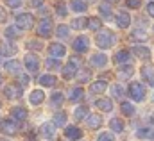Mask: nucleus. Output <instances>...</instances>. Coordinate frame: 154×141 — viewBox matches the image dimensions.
Masks as SVG:
<instances>
[{
  "mask_svg": "<svg viewBox=\"0 0 154 141\" xmlns=\"http://www.w3.org/2000/svg\"><path fill=\"white\" fill-rule=\"evenodd\" d=\"M61 70H63V77H65V79H74L77 75V71H79V68H75L74 63H68V64L63 66Z\"/></svg>",
  "mask_w": 154,
  "mask_h": 141,
  "instance_id": "obj_18",
  "label": "nucleus"
},
{
  "mask_svg": "<svg viewBox=\"0 0 154 141\" xmlns=\"http://www.w3.org/2000/svg\"><path fill=\"white\" fill-rule=\"evenodd\" d=\"M147 14L154 18V2H149V4H147Z\"/></svg>",
  "mask_w": 154,
  "mask_h": 141,
  "instance_id": "obj_47",
  "label": "nucleus"
},
{
  "mask_svg": "<svg viewBox=\"0 0 154 141\" xmlns=\"http://www.w3.org/2000/svg\"><path fill=\"white\" fill-rule=\"evenodd\" d=\"M56 9H57V14H61V16H65V14L68 13V11H66V7H65V5H61V4H59Z\"/></svg>",
  "mask_w": 154,
  "mask_h": 141,
  "instance_id": "obj_48",
  "label": "nucleus"
},
{
  "mask_svg": "<svg viewBox=\"0 0 154 141\" xmlns=\"http://www.w3.org/2000/svg\"><path fill=\"white\" fill-rule=\"evenodd\" d=\"M56 127H63L65 123H66V114H65V111H57L56 114H54V122H52Z\"/></svg>",
  "mask_w": 154,
  "mask_h": 141,
  "instance_id": "obj_22",
  "label": "nucleus"
},
{
  "mask_svg": "<svg viewBox=\"0 0 154 141\" xmlns=\"http://www.w3.org/2000/svg\"><path fill=\"white\" fill-rule=\"evenodd\" d=\"M7 20V13L4 11V7H0V23H4Z\"/></svg>",
  "mask_w": 154,
  "mask_h": 141,
  "instance_id": "obj_49",
  "label": "nucleus"
},
{
  "mask_svg": "<svg viewBox=\"0 0 154 141\" xmlns=\"http://www.w3.org/2000/svg\"><path fill=\"white\" fill-rule=\"evenodd\" d=\"M133 54L138 57V59H149L151 57V50L147 46H134L133 48Z\"/></svg>",
  "mask_w": 154,
  "mask_h": 141,
  "instance_id": "obj_19",
  "label": "nucleus"
},
{
  "mask_svg": "<svg viewBox=\"0 0 154 141\" xmlns=\"http://www.w3.org/2000/svg\"><path fill=\"white\" fill-rule=\"evenodd\" d=\"M0 52H4V56H13V54L16 52V48L11 46V45L5 41V43H0Z\"/></svg>",
  "mask_w": 154,
  "mask_h": 141,
  "instance_id": "obj_32",
  "label": "nucleus"
},
{
  "mask_svg": "<svg viewBox=\"0 0 154 141\" xmlns=\"http://www.w3.org/2000/svg\"><path fill=\"white\" fill-rule=\"evenodd\" d=\"M142 77L149 82V86H154V66L145 64V66L142 68Z\"/></svg>",
  "mask_w": 154,
  "mask_h": 141,
  "instance_id": "obj_11",
  "label": "nucleus"
},
{
  "mask_svg": "<svg viewBox=\"0 0 154 141\" xmlns=\"http://www.w3.org/2000/svg\"><path fill=\"white\" fill-rule=\"evenodd\" d=\"M31 4L38 7V5H41V4H43V0H31Z\"/></svg>",
  "mask_w": 154,
  "mask_h": 141,
  "instance_id": "obj_52",
  "label": "nucleus"
},
{
  "mask_svg": "<svg viewBox=\"0 0 154 141\" xmlns=\"http://www.w3.org/2000/svg\"><path fill=\"white\" fill-rule=\"evenodd\" d=\"M20 80H22V86H27L29 84V77L27 75H20Z\"/></svg>",
  "mask_w": 154,
  "mask_h": 141,
  "instance_id": "obj_51",
  "label": "nucleus"
},
{
  "mask_svg": "<svg viewBox=\"0 0 154 141\" xmlns=\"http://www.w3.org/2000/svg\"><path fill=\"white\" fill-rule=\"evenodd\" d=\"M100 25H102L100 18H90V20H88V29H91V31H99Z\"/></svg>",
  "mask_w": 154,
  "mask_h": 141,
  "instance_id": "obj_37",
  "label": "nucleus"
},
{
  "mask_svg": "<svg viewBox=\"0 0 154 141\" xmlns=\"http://www.w3.org/2000/svg\"><path fill=\"white\" fill-rule=\"evenodd\" d=\"M0 80H2V75H0Z\"/></svg>",
  "mask_w": 154,
  "mask_h": 141,
  "instance_id": "obj_55",
  "label": "nucleus"
},
{
  "mask_svg": "<svg viewBox=\"0 0 154 141\" xmlns=\"http://www.w3.org/2000/svg\"><path fill=\"white\" fill-rule=\"evenodd\" d=\"M111 2H115V0H111Z\"/></svg>",
  "mask_w": 154,
  "mask_h": 141,
  "instance_id": "obj_57",
  "label": "nucleus"
},
{
  "mask_svg": "<svg viewBox=\"0 0 154 141\" xmlns=\"http://www.w3.org/2000/svg\"><path fill=\"white\" fill-rule=\"evenodd\" d=\"M43 100H45V93H43L41 89H34V91L29 95V102H31L32 106H39Z\"/></svg>",
  "mask_w": 154,
  "mask_h": 141,
  "instance_id": "obj_13",
  "label": "nucleus"
},
{
  "mask_svg": "<svg viewBox=\"0 0 154 141\" xmlns=\"http://www.w3.org/2000/svg\"><path fill=\"white\" fill-rule=\"evenodd\" d=\"M88 46H90V41H88L86 36H79L74 41V50H75L77 54H84L88 50Z\"/></svg>",
  "mask_w": 154,
  "mask_h": 141,
  "instance_id": "obj_8",
  "label": "nucleus"
},
{
  "mask_svg": "<svg viewBox=\"0 0 154 141\" xmlns=\"http://www.w3.org/2000/svg\"><path fill=\"white\" fill-rule=\"evenodd\" d=\"M54 127H56L54 123H43L39 130H41V134H43L45 138H52V136H54Z\"/></svg>",
  "mask_w": 154,
  "mask_h": 141,
  "instance_id": "obj_25",
  "label": "nucleus"
},
{
  "mask_svg": "<svg viewBox=\"0 0 154 141\" xmlns=\"http://www.w3.org/2000/svg\"><path fill=\"white\" fill-rule=\"evenodd\" d=\"M56 34L59 36V38H68V34H70V29H68L66 25H59V27H57V31H56Z\"/></svg>",
  "mask_w": 154,
  "mask_h": 141,
  "instance_id": "obj_40",
  "label": "nucleus"
},
{
  "mask_svg": "<svg viewBox=\"0 0 154 141\" xmlns=\"http://www.w3.org/2000/svg\"><path fill=\"white\" fill-rule=\"evenodd\" d=\"M152 122H154V114H152Z\"/></svg>",
  "mask_w": 154,
  "mask_h": 141,
  "instance_id": "obj_54",
  "label": "nucleus"
},
{
  "mask_svg": "<svg viewBox=\"0 0 154 141\" xmlns=\"http://www.w3.org/2000/svg\"><path fill=\"white\" fill-rule=\"evenodd\" d=\"M48 54H50L52 57H63V56L66 54V48H65V45H61V43H50V45H48Z\"/></svg>",
  "mask_w": 154,
  "mask_h": 141,
  "instance_id": "obj_9",
  "label": "nucleus"
},
{
  "mask_svg": "<svg viewBox=\"0 0 154 141\" xmlns=\"http://www.w3.org/2000/svg\"><path fill=\"white\" fill-rule=\"evenodd\" d=\"M99 11H100V14H102V16H106V20H108V18H111V5H109V4H100Z\"/></svg>",
  "mask_w": 154,
  "mask_h": 141,
  "instance_id": "obj_39",
  "label": "nucleus"
},
{
  "mask_svg": "<svg viewBox=\"0 0 154 141\" xmlns=\"http://www.w3.org/2000/svg\"><path fill=\"white\" fill-rule=\"evenodd\" d=\"M22 4V0H5V5H9V7H18Z\"/></svg>",
  "mask_w": 154,
  "mask_h": 141,
  "instance_id": "obj_46",
  "label": "nucleus"
},
{
  "mask_svg": "<svg viewBox=\"0 0 154 141\" xmlns=\"http://www.w3.org/2000/svg\"><path fill=\"white\" fill-rule=\"evenodd\" d=\"M90 63H91L93 66L100 68V66H106V63H108V57H106V54H95V56H91Z\"/></svg>",
  "mask_w": 154,
  "mask_h": 141,
  "instance_id": "obj_16",
  "label": "nucleus"
},
{
  "mask_svg": "<svg viewBox=\"0 0 154 141\" xmlns=\"http://www.w3.org/2000/svg\"><path fill=\"white\" fill-rule=\"evenodd\" d=\"M16 27L20 31H29L34 27V16L29 14V13H22L16 16Z\"/></svg>",
  "mask_w": 154,
  "mask_h": 141,
  "instance_id": "obj_2",
  "label": "nucleus"
},
{
  "mask_svg": "<svg viewBox=\"0 0 154 141\" xmlns=\"http://www.w3.org/2000/svg\"><path fill=\"white\" fill-rule=\"evenodd\" d=\"M152 100H154V97H152Z\"/></svg>",
  "mask_w": 154,
  "mask_h": 141,
  "instance_id": "obj_58",
  "label": "nucleus"
},
{
  "mask_svg": "<svg viewBox=\"0 0 154 141\" xmlns=\"http://www.w3.org/2000/svg\"><path fill=\"white\" fill-rule=\"evenodd\" d=\"M116 25H118L120 29H127V27L131 25V16H129L127 13H120V14L116 16Z\"/></svg>",
  "mask_w": 154,
  "mask_h": 141,
  "instance_id": "obj_15",
  "label": "nucleus"
},
{
  "mask_svg": "<svg viewBox=\"0 0 154 141\" xmlns=\"http://www.w3.org/2000/svg\"><path fill=\"white\" fill-rule=\"evenodd\" d=\"M129 97L134 102H142L145 98V88L140 82H131V86H129Z\"/></svg>",
  "mask_w": 154,
  "mask_h": 141,
  "instance_id": "obj_3",
  "label": "nucleus"
},
{
  "mask_svg": "<svg viewBox=\"0 0 154 141\" xmlns=\"http://www.w3.org/2000/svg\"><path fill=\"white\" fill-rule=\"evenodd\" d=\"M91 79V70H88V68H79L77 71V80L79 82H88Z\"/></svg>",
  "mask_w": 154,
  "mask_h": 141,
  "instance_id": "obj_23",
  "label": "nucleus"
},
{
  "mask_svg": "<svg viewBox=\"0 0 154 141\" xmlns=\"http://www.w3.org/2000/svg\"><path fill=\"white\" fill-rule=\"evenodd\" d=\"M131 41H147V32L145 31H134L131 34Z\"/></svg>",
  "mask_w": 154,
  "mask_h": 141,
  "instance_id": "obj_33",
  "label": "nucleus"
},
{
  "mask_svg": "<svg viewBox=\"0 0 154 141\" xmlns=\"http://www.w3.org/2000/svg\"><path fill=\"white\" fill-rule=\"evenodd\" d=\"M86 2H95V0H86Z\"/></svg>",
  "mask_w": 154,
  "mask_h": 141,
  "instance_id": "obj_53",
  "label": "nucleus"
},
{
  "mask_svg": "<svg viewBox=\"0 0 154 141\" xmlns=\"http://www.w3.org/2000/svg\"><path fill=\"white\" fill-rule=\"evenodd\" d=\"M38 36H41V38H48L50 36V32H52V22H50V18H43L41 22H39L38 25Z\"/></svg>",
  "mask_w": 154,
  "mask_h": 141,
  "instance_id": "obj_6",
  "label": "nucleus"
},
{
  "mask_svg": "<svg viewBox=\"0 0 154 141\" xmlns=\"http://www.w3.org/2000/svg\"><path fill=\"white\" fill-rule=\"evenodd\" d=\"M125 4H127V7H131V9H138V7L142 5V0H125Z\"/></svg>",
  "mask_w": 154,
  "mask_h": 141,
  "instance_id": "obj_45",
  "label": "nucleus"
},
{
  "mask_svg": "<svg viewBox=\"0 0 154 141\" xmlns=\"http://www.w3.org/2000/svg\"><path fill=\"white\" fill-rule=\"evenodd\" d=\"M97 141H115V138H113L111 132H102V134H99V140Z\"/></svg>",
  "mask_w": 154,
  "mask_h": 141,
  "instance_id": "obj_44",
  "label": "nucleus"
},
{
  "mask_svg": "<svg viewBox=\"0 0 154 141\" xmlns=\"http://www.w3.org/2000/svg\"><path fill=\"white\" fill-rule=\"evenodd\" d=\"M39 84L45 86V88H50V86L56 84V77H54V75H48V73H47V75H41V77H39Z\"/></svg>",
  "mask_w": 154,
  "mask_h": 141,
  "instance_id": "obj_24",
  "label": "nucleus"
},
{
  "mask_svg": "<svg viewBox=\"0 0 154 141\" xmlns=\"http://www.w3.org/2000/svg\"><path fill=\"white\" fill-rule=\"evenodd\" d=\"M86 123H88L90 129H99V127L102 125V116H100V114H88Z\"/></svg>",
  "mask_w": 154,
  "mask_h": 141,
  "instance_id": "obj_12",
  "label": "nucleus"
},
{
  "mask_svg": "<svg viewBox=\"0 0 154 141\" xmlns=\"http://www.w3.org/2000/svg\"><path fill=\"white\" fill-rule=\"evenodd\" d=\"M127 61H129V52L127 50H118L115 54V63L122 64V63H127Z\"/></svg>",
  "mask_w": 154,
  "mask_h": 141,
  "instance_id": "obj_29",
  "label": "nucleus"
},
{
  "mask_svg": "<svg viewBox=\"0 0 154 141\" xmlns=\"http://www.w3.org/2000/svg\"><path fill=\"white\" fill-rule=\"evenodd\" d=\"M16 36H20V29H18V27H13V25H11V27L5 29V38H7V39H14Z\"/></svg>",
  "mask_w": 154,
  "mask_h": 141,
  "instance_id": "obj_36",
  "label": "nucleus"
},
{
  "mask_svg": "<svg viewBox=\"0 0 154 141\" xmlns=\"http://www.w3.org/2000/svg\"><path fill=\"white\" fill-rule=\"evenodd\" d=\"M50 100H52V104H54V106H59V104H63V93H54Z\"/></svg>",
  "mask_w": 154,
  "mask_h": 141,
  "instance_id": "obj_43",
  "label": "nucleus"
},
{
  "mask_svg": "<svg viewBox=\"0 0 154 141\" xmlns=\"http://www.w3.org/2000/svg\"><path fill=\"white\" fill-rule=\"evenodd\" d=\"M95 106L99 107L100 111H106V112L113 111V102H111L109 98H100V100H97V102H95Z\"/></svg>",
  "mask_w": 154,
  "mask_h": 141,
  "instance_id": "obj_20",
  "label": "nucleus"
},
{
  "mask_svg": "<svg viewBox=\"0 0 154 141\" xmlns=\"http://www.w3.org/2000/svg\"><path fill=\"white\" fill-rule=\"evenodd\" d=\"M133 73H134V68L129 66V64H122V66L118 68V75H120V79H129Z\"/></svg>",
  "mask_w": 154,
  "mask_h": 141,
  "instance_id": "obj_21",
  "label": "nucleus"
},
{
  "mask_svg": "<svg viewBox=\"0 0 154 141\" xmlns=\"http://www.w3.org/2000/svg\"><path fill=\"white\" fill-rule=\"evenodd\" d=\"M0 106H2V104H0Z\"/></svg>",
  "mask_w": 154,
  "mask_h": 141,
  "instance_id": "obj_59",
  "label": "nucleus"
},
{
  "mask_svg": "<svg viewBox=\"0 0 154 141\" xmlns=\"http://www.w3.org/2000/svg\"><path fill=\"white\" fill-rule=\"evenodd\" d=\"M70 7H72L75 13H84V11H86V2H84V0H72V2H70Z\"/></svg>",
  "mask_w": 154,
  "mask_h": 141,
  "instance_id": "obj_26",
  "label": "nucleus"
},
{
  "mask_svg": "<svg viewBox=\"0 0 154 141\" xmlns=\"http://www.w3.org/2000/svg\"><path fill=\"white\" fill-rule=\"evenodd\" d=\"M11 116L16 122H23V120H27V111L23 107H13L11 109Z\"/></svg>",
  "mask_w": 154,
  "mask_h": 141,
  "instance_id": "obj_14",
  "label": "nucleus"
},
{
  "mask_svg": "<svg viewBox=\"0 0 154 141\" xmlns=\"http://www.w3.org/2000/svg\"><path fill=\"white\" fill-rule=\"evenodd\" d=\"M109 127H111V130H115V132H122V130H124V122H122L120 118H113V120L109 122Z\"/></svg>",
  "mask_w": 154,
  "mask_h": 141,
  "instance_id": "obj_30",
  "label": "nucleus"
},
{
  "mask_svg": "<svg viewBox=\"0 0 154 141\" xmlns=\"http://www.w3.org/2000/svg\"><path fill=\"white\" fill-rule=\"evenodd\" d=\"M25 68L31 73H36L39 70V57L36 54H27L25 56Z\"/></svg>",
  "mask_w": 154,
  "mask_h": 141,
  "instance_id": "obj_5",
  "label": "nucleus"
},
{
  "mask_svg": "<svg viewBox=\"0 0 154 141\" xmlns=\"http://www.w3.org/2000/svg\"><path fill=\"white\" fill-rule=\"evenodd\" d=\"M65 136L68 140H81L82 138V130L79 127H75V125H70V127L65 129Z\"/></svg>",
  "mask_w": 154,
  "mask_h": 141,
  "instance_id": "obj_10",
  "label": "nucleus"
},
{
  "mask_svg": "<svg viewBox=\"0 0 154 141\" xmlns=\"http://www.w3.org/2000/svg\"><path fill=\"white\" fill-rule=\"evenodd\" d=\"M74 116H75L77 122H79V120H82L84 116H88V107H86V106H79L75 109V112H74Z\"/></svg>",
  "mask_w": 154,
  "mask_h": 141,
  "instance_id": "obj_34",
  "label": "nucleus"
},
{
  "mask_svg": "<svg viewBox=\"0 0 154 141\" xmlns=\"http://www.w3.org/2000/svg\"><path fill=\"white\" fill-rule=\"evenodd\" d=\"M106 88H108V82H106V80H95V82H91L90 91L99 95V93H104V91H106Z\"/></svg>",
  "mask_w": 154,
  "mask_h": 141,
  "instance_id": "obj_17",
  "label": "nucleus"
},
{
  "mask_svg": "<svg viewBox=\"0 0 154 141\" xmlns=\"http://www.w3.org/2000/svg\"><path fill=\"white\" fill-rule=\"evenodd\" d=\"M120 111L124 112V116H133L134 114V106L129 102H122L120 104Z\"/></svg>",
  "mask_w": 154,
  "mask_h": 141,
  "instance_id": "obj_28",
  "label": "nucleus"
},
{
  "mask_svg": "<svg viewBox=\"0 0 154 141\" xmlns=\"http://www.w3.org/2000/svg\"><path fill=\"white\" fill-rule=\"evenodd\" d=\"M138 138L140 140H154V130L152 129H140L138 130Z\"/></svg>",
  "mask_w": 154,
  "mask_h": 141,
  "instance_id": "obj_31",
  "label": "nucleus"
},
{
  "mask_svg": "<svg viewBox=\"0 0 154 141\" xmlns=\"http://www.w3.org/2000/svg\"><path fill=\"white\" fill-rule=\"evenodd\" d=\"M4 68H5V71H9V73H20V63L18 61H7L4 64Z\"/></svg>",
  "mask_w": 154,
  "mask_h": 141,
  "instance_id": "obj_27",
  "label": "nucleus"
},
{
  "mask_svg": "<svg viewBox=\"0 0 154 141\" xmlns=\"http://www.w3.org/2000/svg\"><path fill=\"white\" fill-rule=\"evenodd\" d=\"M116 41V36L113 31H100L99 36H97V39H95V43H97V46L99 48H102V50H108V48H111L113 45H115Z\"/></svg>",
  "mask_w": 154,
  "mask_h": 141,
  "instance_id": "obj_1",
  "label": "nucleus"
},
{
  "mask_svg": "<svg viewBox=\"0 0 154 141\" xmlns=\"http://www.w3.org/2000/svg\"><path fill=\"white\" fill-rule=\"evenodd\" d=\"M0 141H5V140H0Z\"/></svg>",
  "mask_w": 154,
  "mask_h": 141,
  "instance_id": "obj_56",
  "label": "nucleus"
},
{
  "mask_svg": "<svg viewBox=\"0 0 154 141\" xmlns=\"http://www.w3.org/2000/svg\"><path fill=\"white\" fill-rule=\"evenodd\" d=\"M0 132L2 134H7V136H16L18 134V125L13 120H4L0 123Z\"/></svg>",
  "mask_w": 154,
  "mask_h": 141,
  "instance_id": "obj_4",
  "label": "nucleus"
},
{
  "mask_svg": "<svg viewBox=\"0 0 154 141\" xmlns=\"http://www.w3.org/2000/svg\"><path fill=\"white\" fill-rule=\"evenodd\" d=\"M47 68H50V70H59V68H63V66H61V63L56 61V59H47Z\"/></svg>",
  "mask_w": 154,
  "mask_h": 141,
  "instance_id": "obj_41",
  "label": "nucleus"
},
{
  "mask_svg": "<svg viewBox=\"0 0 154 141\" xmlns=\"http://www.w3.org/2000/svg\"><path fill=\"white\" fill-rule=\"evenodd\" d=\"M82 95H84V89H82V88H74L72 93H70V100H74V102H75V100H81Z\"/></svg>",
  "mask_w": 154,
  "mask_h": 141,
  "instance_id": "obj_38",
  "label": "nucleus"
},
{
  "mask_svg": "<svg viewBox=\"0 0 154 141\" xmlns=\"http://www.w3.org/2000/svg\"><path fill=\"white\" fill-rule=\"evenodd\" d=\"M27 46H29V48H36V50H39V48H41V43H34V41H29V43H27Z\"/></svg>",
  "mask_w": 154,
  "mask_h": 141,
  "instance_id": "obj_50",
  "label": "nucleus"
},
{
  "mask_svg": "<svg viewBox=\"0 0 154 141\" xmlns=\"http://www.w3.org/2000/svg\"><path fill=\"white\" fill-rule=\"evenodd\" d=\"M22 88L23 86H20V84H7L4 89V95L7 98H18V97H22Z\"/></svg>",
  "mask_w": 154,
  "mask_h": 141,
  "instance_id": "obj_7",
  "label": "nucleus"
},
{
  "mask_svg": "<svg viewBox=\"0 0 154 141\" xmlns=\"http://www.w3.org/2000/svg\"><path fill=\"white\" fill-rule=\"evenodd\" d=\"M72 27L77 29V31H81V29L88 27V20H86V18H75V20L72 22Z\"/></svg>",
  "mask_w": 154,
  "mask_h": 141,
  "instance_id": "obj_35",
  "label": "nucleus"
},
{
  "mask_svg": "<svg viewBox=\"0 0 154 141\" xmlns=\"http://www.w3.org/2000/svg\"><path fill=\"white\" fill-rule=\"evenodd\" d=\"M111 91H113V97H116V98L124 97V88H122L120 84H115V86L111 88Z\"/></svg>",
  "mask_w": 154,
  "mask_h": 141,
  "instance_id": "obj_42",
  "label": "nucleus"
}]
</instances>
